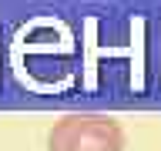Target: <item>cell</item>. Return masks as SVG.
I'll return each mask as SVG.
<instances>
[{"label":"cell","instance_id":"obj_1","mask_svg":"<svg viewBox=\"0 0 161 151\" xmlns=\"http://www.w3.org/2000/svg\"><path fill=\"white\" fill-rule=\"evenodd\" d=\"M47 151H124V128L111 114H64L47 131Z\"/></svg>","mask_w":161,"mask_h":151}]
</instances>
